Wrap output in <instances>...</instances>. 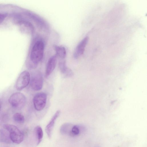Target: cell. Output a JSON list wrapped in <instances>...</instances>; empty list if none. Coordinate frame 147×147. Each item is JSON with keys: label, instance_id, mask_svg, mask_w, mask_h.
<instances>
[{"label": "cell", "instance_id": "3", "mask_svg": "<svg viewBox=\"0 0 147 147\" xmlns=\"http://www.w3.org/2000/svg\"><path fill=\"white\" fill-rule=\"evenodd\" d=\"M8 101L13 107L20 109L23 107L25 105L26 98L23 93L18 92L12 94L9 97Z\"/></svg>", "mask_w": 147, "mask_h": 147}, {"label": "cell", "instance_id": "7", "mask_svg": "<svg viewBox=\"0 0 147 147\" xmlns=\"http://www.w3.org/2000/svg\"><path fill=\"white\" fill-rule=\"evenodd\" d=\"M88 40V37L86 36L77 46L73 54V57L75 58H78L83 53Z\"/></svg>", "mask_w": 147, "mask_h": 147}, {"label": "cell", "instance_id": "11", "mask_svg": "<svg viewBox=\"0 0 147 147\" xmlns=\"http://www.w3.org/2000/svg\"><path fill=\"white\" fill-rule=\"evenodd\" d=\"M57 56L59 57L60 59H65L66 52L65 47L62 46L55 45L54 46Z\"/></svg>", "mask_w": 147, "mask_h": 147}, {"label": "cell", "instance_id": "2", "mask_svg": "<svg viewBox=\"0 0 147 147\" xmlns=\"http://www.w3.org/2000/svg\"><path fill=\"white\" fill-rule=\"evenodd\" d=\"M4 128L9 133L11 142L17 144L21 143L23 140L24 136L23 133L16 126L9 124L3 125Z\"/></svg>", "mask_w": 147, "mask_h": 147}, {"label": "cell", "instance_id": "17", "mask_svg": "<svg viewBox=\"0 0 147 147\" xmlns=\"http://www.w3.org/2000/svg\"><path fill=\"white\" fill-rule=\"evenodd\" d=\"M6 16L7 15L5 14L0 13V24L3 21Z\"/></svg>", "mask_w": 147, "mask_h": 147}, {"label": "cell", "instance_id": "9", "mask_svg": "<svg viewBox=\"0 0 147 147\" xmlns=\"http://www.w3.org/2000/svg\"><path fill=\"white\" fill-rule=\"evenodd\" d=\"M59 66L61 72L65 77H70L73 75V72L66 66L65 59H61L59 63Z\"/></svg>", "mask_w": 147, "mask_h": 147}, {"label": "cell", "instance_id": "14", "mask_svg": "<svg viewBox=\"0 0 147 147\" xmlns=\"http://www.w3.org/2000/svg\"><path fill=\"white\" fill-rule=\"evenodd\" d=\"M35 132L37 141V144L41 142L43 136V132L41 127L39 126H36L35 128Z\"/></svg>", "mask_w": 147, "mask_h": 147}, {"label": "cell", "instance_id": "5", "mask_svg": "<svg viewBox=\"0 0 147 147\" xmlns=\"http://www.w3.org/2000/svg\"><path fill=\"white\" fill-rule=\"evenodd\" d=\"M47 95L46 93L40 92L37 93L34 96L33 102L35 109L40 111L43 110L46 106Z\"/></svg>", "mask_w": 147, "mask_h": 147}, {"label": "cell", "instance_id": "13", "mask_svg": "<svg viewBox=\"0 0 147 147\" xmlns=\"http://www.w3.org/2000/svg\"><path fill=\"white\" fill-rule=\"evenodd\" d=\"M2 130L0 132V140L1 142L6 143L11 142L9 132L7 131Z\"/></svg>", "mask_w": 147, "mask_h": 147}, {"label": "cell", "instance_id": "15", "mask_svg": "<svg viewBox=\"0 0 147 147\" xmlns=\"http://www.w3.org/2000/svg\"><path fill=\"white\" fill-rule=\"evenodd\" d=\"M13 119L16 122L19 123H23L25 120L24 116L19 113H16L13 116Z\"/></svg>", "mask_w": 147, "mask_h": 147}, {"label": "cell", "instance_id": "10", "mask_svg": "<svg viewBox=\"0 0 147 147\" xmlns=\"http://www.w3.org/2000/svg\"><path fill=\"white\" fill-rule=\"evenodd\" d=\"M60 111H57L53 115L45 128L46 132L49 138L51 136V132L56 120L60 114Z\"/></svg>", "mask_w": 147, "mask_h": 147}, {"label": "cell", "instance_id": "16", "mask_svg": "<svg viewBox=\"0 0 147 147\" xmlns=\"http://www.w3.org/2000/svg\"><path fill=\"white\" fill-rule=\"evenodd\" d=\"M80 127L77 125H74L69 135L75 136L78 135L80 132Z\"/></svg>", "mask_w": 147, "mask_h": 147}, {"label": "cell", "instance_id": "4", "mask_svg": "<svg viewBox=\"0 0 147 147\" xmlns=\"http://www.w3.org/2000/svg\"><path fill=\"white\" fill-rule=\"evenodd\" d=\"M30 80V74L27 71L22 72L18 77L16 84V89L21 90L28 85Z\"/></svg>", "mask_w": 147, "mask_h": 147}, {"label": "cell", "instance_id": "18", "mask_svg": "<svg viewBox=\"0 0 147 147\" xmlns=\"http://www.w3.org/2000/svg\"><path fill=\"white\" fill-rule=\"evenodd\" d=\"M1 102L0 100V109H1Z\"/></svg>", "mask_w": 147, "mask_h": 147}, {"label": "cell", "instance_id": "8", "mask_svg": "<svg viewBox=\"0 0 147 147\" xmlns=\"http://www.w3.org/2000/svg\"><path fill=\"white\" fill-rule=\"evenodd\" d=\"M57 56L54 55L51 56L49 59L46 68L45 76H49L53 72L55 69L57 61Z\"/></svg>", "mask_w": 147, "mask_h": 147}, {"label": "cell", "instance_id": "1", "mask_svg": "<svg viewBox=\"0 0 147 147\" xmlns=\"http://www.w3.org/2000/svg\"><path fill=\"white\" fill-rule=\"evenodd\" d=\"M44 49V44L42 40H38L34 44L30 55L31 63L30 68H35L38 63L42 60L43 56Z\"/></svg>", "mask_w": 147, "mask_h": 147}, {"label": "cell", "instance_id": "6", "mask_svg": "<svg viewBox=\"0 0 147 147\" xmlns=\"http://www.w3.org/2000/svg\"><path fill=\"white\" fill-rule=\"evenodd\" d=\"M30 85L32 88L36 91L41 90L43 86V80L40 73L37 71L33 75L30 79Z\"/></svg>", "mask_w": 147, "mask_h": 147}, {"label": "cell", "instance_id": "12", "mask_svg": "<svg viewBox=\"0 0 147 147\" xmlns=\"http://www.w3.org/2000/svg\"><path fill=\"white\" fill-rule=\"evenodd\" d=\"M74 125L69 123H66L63 124L60 127V131L61 134L63 135H69Z\"/></svg>", "mask_w": 147, "mask_h": 147}]
</instances>
